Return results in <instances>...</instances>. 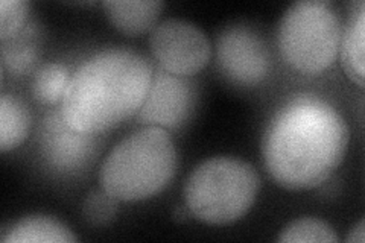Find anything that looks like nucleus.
Returning <instances> with one entry per match:
<instances>
[{"label": "nucleus", "instance_id": "10", "mask_svg": "<svg viewBox=\"0 0 365 243\" xmlns=\"http://www.w3.org/2000/svg\"><path fill=\"white\" fill-rule=\"evenodd\" d=\"M102 6L114 28L139 36L157 25L165 4L162 0H106Z\"/></svg>", "mask_w": 365, "mask_h": 243}, {"label": "nucleus", "instance_id": "2", "mask_svg": "<svg viewBox=\"0 0 365 243\" xmlns=\"http://www.w3.org/2000/svg\"><path fill=\"white\" fill-rule=\"evenodd\" d=\"M153 67L128 48H108L76 67L61 102V115L72 130L99 134L137 114L150 90Z\"/></svg>", "mask_w": 365, "mask_h": 243}, {"label": "nucleus", "instance_id": "11", "mask_svg": "<svg viewBox=\"0 0 365 243\" xmlns=\"http://www.w3.org/2000/svg\"><path fill=\"white\" fill-rule=\"evenodd\" d=\"M4 243H72L76 234L58 219L31 214L11 225L2 234Z\"/></svg>", "mask_w": 365, "mask_h": 243}, {"label": "nucleus", "instance_id": "6", "mask_svg": "<svg viewBox=\"0 0 365 243\" xmlns=\"http://www.w3.org/2000/svg\"><path fill=\"white\" fill-rule=\"evenodd\" d=\"M151 52L162 71L192 76L210 61L212 46L204 31L185 19H165L151 29Z\"/></svg>", "mask_w": 365, "mask_h": 243}, {"label": "nucleus", "instance_id": "8", "mask_svg": "<svg viewBox=\"0 0 365 243\" xmlns=\"http://www.w3.org/2000/svg\"><path fill=\"white\" fill-rule=\"evenodd\" d=\"M197 91L185 76L160 71L153 75L148 95L135 119L145 126L177 130L195 111Z\"/></svg>", "mask_w": 365, "mask_h": 243}, {"label": "nucleus", "instance_id": "15", "mask_svg": "<svg viewBox=\"0 0 365 243\" xmlns=\"http://www.w3.org/2000/svg\"><path fill=\"white\" fill-rule=\"evenodd\" d=\"M72 73L61 63H46L40 66L32 78V95L46 105L63 102Z\"/></svg>", "mask_w": 365, "mask_h": 243}, {"label": "nucleus", "instance_id": "3", "mask_svg": "<svg viewBox=\"0 0 365 243\" xmlns=\"http://www.w3.org/2000/svg\"><path fill=\"white\" fill-rule=\"evenodd\" d=\"M178 166L174 140L158 126H145L114 146L99 170V182L123 202L153 198L173 181Z\"/></svg>", "mask_w": 365, "mask_h": 243}, {"label": "nucleus", "instance_id": "19", "mask_svg": "<svg viewBox=\"0 0 365 243\" xmlns=\"http://www.w3.org/2000/svg\"><path fill=\"white\" fill-rule=\"evenodd\" d=\"M364 240H365V229H364V219H361V221L349 231V236H347L346 242L364 243Z\"/></svg>", "mask_w": 365, "mask_h": 243}, {"label": "nucleus", "instance_id": "12", "mask_svg": "<svg viewBox=\"0 0 365 243\" xmlns=\"http://www.w3.org/2000/svg\"><path fill=\"white\" fill-rule=\"evenodd\" d=\"M364 38H365V5L358 2L350 13L346 29L341 36V63L353 84L364 87Z\"/></svg>", "mask_w": 365, "mask_h": 243}, {"label": "nucleus", "instance_id": "14", "mask_svg": "<svg viewBox=\"0 0 365 243\" xmlns=\"http://www.w3.org/2000/svg\"><path fill=\"white\" fill-rule=\"evenodd\" d=\"M31 130V111L20 98L4 93L0 98V150L17 148Z\"/></svg>", "mask_w": 365, "mask_h": 243}, {"label": "nucleus", "instance_id": "7", "mask_svg": "<svg viewBox=\"0 0 365 243\" xmlns=\"http://www.w3.org/2000/svg\"><path fill=\"white\" fill-rule=\"evenodd\" d=\"M216 60L222 73L241 86L259 84L271 67L267 43L253 28L245 25H230L220 32Z\"/></svg>", "mask_w": 365, "mask_h": 243}, {"label": "nucleus", "instance_id": "18", "mask_svg": "<svg viewBox=\"0 0 365 243\" xmlns=\"http://www.w3.org/2000/svg\"><path fill=\"white\" fill-rule=\"evenodd\" d=\"M29 2L26 0H2L0 2V40L14 37L26 25Z\"/></svg>", "mask_w": 365, "mask_h": 243}, {"label": "nucleus", "instance_id": "5", "mask_svg": "<svg viewBox=\"0 0 365 243\" xmlns=\"http://www.w3.org/2000/svg\"><path fill=\"white\" fill-rule=\"evenodd\" d=\"M341 20L332 4L300 0L284 11L277 29L283 60L303 75H318L334 64L339 53Z\"/></svg>", "mask_w": 365, "mask_h": 243}, {"label": "nucleus", "instance_id": "4", "mask_svg": "<svg viewBox=\"0 0 365 243\" xmlns=\"http://www.w3.org/2000/svg\"><path fill=\"white\" fill-rule=\"evenodd\" d=\"M259 189V173L247 161L213 157L200 163L187 177L186 208L202 224H233L250 212Z\"/></svg>", "mask_w": 365, "mask_h": 243}, {"label": "nucleus", "instance_id": "17", "mask_svg": "<svg viewBox=\"0 0 365 243\" xmlns=\"http://www.w3.org/2000/svg\"><path fill=\"white\" fill-rule=\"evenodd\" d=\"M118 212V200L113 198L106 190H95L84 200L83 213L86 221L91 225H107Z\"/></svg>", "mask_w": 365, "mask_h": 243}, {"label": "nucleus", "instance_id": "1", "mask_svg": "<svg viewBox=\"0 0 365 243\" xmlns=\"http://www.w3.org/2000/svg\"><path fill=\"white\" fill-rule=\"evenodd\" d=\"M349 140V125L332 103L302 93L274 113L262 137V157L279 186L309 190L332 177Z\"/></svg>", "mask_w": 365, "mask_h": 243}, {"label": "nucleus", "instance_id": "13", "mask_svg": "<svg viewBox=\"0 0 365 243\" xmlns=\"http://www.w3.org/2000/svg\"><path fill=\"white\" fill-rule=\"evenodd\" d=\"M40 56V37L34 23H26L14 37L2 41V66L11 75H23Z\"/></svg>", "mask_w": 365, "mask_h": 243}, {"label": "nucleus", "instance_id": "16", "mask_svg": "<svg viewBox=\"0 0 365 243\" xmlns=\"http://www.w3.org/2000/svg\"><path fill=\"white\" fill-rule=\"evenodd\" d=\"M279 242L297 243H336L338 234L332 225L318 217H300L284 227L277 237Z\"/></svg>", "mask_w": 365, "mask_h": 243}, {"label": "nucleus", "instance_id": "9", "mask_svg": "<svg viewBox=\"0 0 365 243\" xmlns=\"http://www.w3.org/2000/svg\"><path fill=\"white\" fill-rule=\"evenodd\" d=\"M41 148L52 166L66 170L83 166L95 149L91 134L72 130L64 122L61 113L46 118L41 130Z\"/></svg>", "mask_w": 365, "mask_h": 243}]
</instances>
